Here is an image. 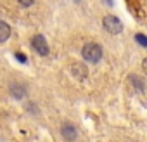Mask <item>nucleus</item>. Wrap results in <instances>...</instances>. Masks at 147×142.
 Returning a JSON list of instances; mask_svg holds the SVG:
<instances>
[{"label":"nucleus","mask_w":147,"mask_h":142,"mask_svg":"<svg viewBox=\"0 0 147 142\" xmlns=\"http://www.w3.org/2000/svg\"><path fill=\"white\" fill-rule=\"evenodd\" d=\"M82 55L88 62H99L102 59V49L99 43H87L82 50Z\"/></svg>","instance_id":"obj_1"},{"label":"nucleus","mask_w":147,"mask_h":142,"mask_svg":"<svg viewBox=\"0 0 147 142\" xmlns=\"http://www.w3.org/2000/svg\"><path fill=\"white\" fill-rule=\"evenodd\" d=\"M102 26H104V30H106L107 33H111V35H118V33H121V30H123L121 21H119L118 18H114V16H106L104 21H102Z\"/></svg>","instance_id":"obj_2"},{"label":"nucleus","mask_w":147,"mask_h":142,"mask_svg":"<svg viewBox=\"0 0 147 142\" xmlns=\"http://www.w3.org/2000/svg\"><path fill=\"white\" fill-rule=\"evenodd\" d=\"M31 45H33V49L40 55H47L49 54V43H47V40H45L43 35H35L33 40H31Z\"/></svg>","instance_id":"obj_3"},{"label":"nucleus","mask_w":147,"mask_h":142,"mask_svg":"<svg viewBox=\"0 0 147 142\" xmlns=\"http://www.w3.org/2000/svg\"><path fill=\"white\" fill-rule=\"evenodd\" d=\"M61 133H62V137H64L66 140H69V142L76 139V128L73 126L71 123H64L62 128H61Z\"/></svg>","instance_id":"obj_4"},{"label":"nucleus","mask_w":147,"mask_h":142,"mask_svg":"<svg viewBox=\"0 0 147 142\" xmlns=\"http://www.w3.org/2000/svg\"><path fill=\"white\" fill-rule=\"evenodd\" d=\"M11 37V26L4 21H0V42H5Z\"/></svg>","instance_id":"obj_5"},{"label":"nucleus","mask_w":147,"mask_h":142,"mask_svg":"<svg viewBox=\"0 0 147 142\" xmlns=\"http://www.w3.org/2000/svg\"><path fill=\"white\" fill-rule=\"evenodd\" d=\"M71 71L75 73V76H78V78H85V75H87V68L83 66V64H73L71 66Z\"/></svg>","instance_id":"obj_6"},{"label":"nucleus","mask_w":147,"mask_h":142,"mask_svg":"<svg viewBox=\"0 0 147 142\" xmlns=\"http://www.w3.org/2000/svg\"><path fill=\"white\" fill-rule=\"evenodd\" d=\"M11 94H12L16 99H21V97H24V95H26V90H24L23 87H19V85H12Z\"/></svg>","instance_id":"obj_7"},{"label":"nucleus","mask_w":147,"mask_h":142,"mask_svg":"<svg viewBox=\"0 0 147 142\" xmlns=\"http://www.w3.org/2000/svg\"><path fill=\"white\" fill-rule=\"evenodd\" d=\"M135 40H137V43H140L142 47H147V37H144V35H135Z\"/></svg>","instance_id":"obj_8"},{"label":"nucleus","mask_w":147,"mask_h":142,"mask_svg":"<svg viewBox=\"0 0 147 142\" xmlns=\"http://www.w3.org/2000/svg\"><path fill=\"white\" fill-rule=\"evenodd\" d=\"M18 2H19L23 7H30V5H33V2H35V0H18Z\"/></svg>","instance_id":"obj_9"},{"label":"nucleus","mask_w":147,"mask_h":142,"mask_svg":"<svg viewBox=\"0 0 147 142\" xmlns=\"http://www.w3.org/2000/svg\"><path fill=\"white\" fill-rule=\"evenodd\" d=\"M16 57H18L21 62H26V55H24V54H21V52H16Z\"/></svg>","instance_id":"obj_10"},{"label":"nucleus","mask_w":147,"mask_h":142,"mask_svg":"<svg viewBox=\"0 0 147 142\" xmlns=\"http://www.w3.org/2000/svg\"><path fill=\"white\" fill-rule=\"evenodd\" d=\"M142 68H144V71L147 73V59H144V62H142Z\"/></svg>","instance_id":"obj_11"},{"label":"nucleus","mask_w":147,"mask_h":142,"mask_svg":"<svg viewBox=\"0 0 147 142\" xmlns=\"http://www.w3.org/2000/svg\"><path fill=\"white\" fill-rule=\"evenodd\" d=\"M106 2H107V5H113V0H106Z\"/></svg>","instance_id":"obj_12"}]
</instances>
